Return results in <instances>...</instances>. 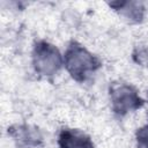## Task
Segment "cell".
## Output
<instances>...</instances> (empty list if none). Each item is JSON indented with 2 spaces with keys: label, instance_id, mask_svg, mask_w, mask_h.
<instances>
[{
  "label": "cell",
  "instance_id": "cell-1",
  "mask_svg": "<svg viewBox=\"0 0 148 148\" xmlns=\"http://www.w3.org/2000/svg\"><path fill=\"white\" fill-rule=\"evenodd\" d=\"M65 64L68 72L76 80H84L98 66L96 59L86 49L76 44H73L67 50Z\"/></svg>",
  "mask_w": 148,
  "mask_h": 148
},
{
  "label": "cell",
  "instance_id": "cell-2",
  "mask_svg": "<svg viewBox=\"0 0 148 148\" xmlns=\"http://www.w3.org/2000/svg\"><path fill=\"white\" fill-rule=\"evenodd\" d=\"M34 65L37 72L44 75L56 73L61 65V57L58 50L45 42H40L34 50Z\"/></svg>",
  "mask_w": 148,
  "mask_h": 148
},
{
  "label": "cell",
  "instance_id": "cell-3",
  "mask_svg": "<svg viewBox=\"0 0 148 148\" xmlns=\"http://www.w3.org/2000/svg\"><path fill=\"white\" fill-rule=\"evenodd\" d=\"M111 101L116 112L126 113L141 105V99L136 91L126 84H119L111 90Z\"/></svg>",
  "mask_w": 148,
  "mask_h": 148
},
{
  "label": "cell",
  "instance_id": "cell-4",
  "mask_svg": "<svg viewBox=\"0 0 148 148\" xmlns=\"http://www.w3.org/2000/svg\"><path fill=\"white\" fill-rule=\"evenodd\" d=\"M61 148H92V142L83 133L75 130H65L59 136Z\"/></svg>",
  "mask_w": 148,
  "mask_h": 148
},
{
  "label": "cell",
  "instance_id": "cell-5",
  "mask_svg": "<svg viewBox=\"0 0 148 148\" xmlns=\"http://www.w3.org/2000/svg\"><path fill=\"white\" fill-rule=\"evenodd\" d=\"M14 138L22 145L31 146L37 143V141L39 140V134L37 131L30 130L29 127H18L17 130H15Z\"/></svg>",
  "mask_w": 148,
  "mask_h": 148
},
{
  "label": "cell",
  "instance_id": "cell-6",
  "mask_svg": "<svg viewBox=\"0 0 148 148\" xmlns=\"http://www.w3.org/2000/svg\"><path fill=\"white\" fill-rule=\"evenodd\" d=\"M136 140H138L139 148H148V126L141 128L138 132Z\"/></svg>",
  "mask_w": 148,
  "mask_h": 148
},
{
  "label": "cell",
  "instance_id": "cell-7",
  "mask_svg": "<svg viewBox=\"0 0 148 148\" xmlns=\"http://www.w3.org/2000/svg\"><path fill=\"white\" fill-rule=\"evenodd\" d=\"M136 59L140 64H142L143 66L148 67V49H141L139 50L138 54H136Z\"/></svg>",
  "mask_w": 148,
  "mask_h": 148
}]
</instances>
